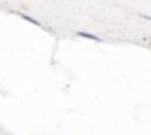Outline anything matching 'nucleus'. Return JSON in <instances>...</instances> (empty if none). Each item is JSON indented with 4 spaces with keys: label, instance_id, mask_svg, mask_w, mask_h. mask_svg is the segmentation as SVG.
Masks as SVG:
<instances>
[{
    "label": "nucleus",
    "instance_id": "2",
    "mask_svg": "<svg viewBox=\"0 0 151 135\" xmlns=\"http://www.w3.org/2000/svg\"><path fill=\"white\" fill-rule=\"evenodd\" d=\"M19 16H21V18H25V19H27V21H30V23H34V25H40V23H39L37 19H34V18H30V16H27V14H19Z\"/></svg>",
    "mask_w": 151,
    "mask_h": 135
},
{
    "label": "nucleus",
    "instance_id": "3",
    "mask_svg": "<svg viewBox=\"0 0 151 135\" xmlns=\"http://www.w3.org/2000/svg\"><path fill=\"white\" fill-rule=\"evenodd\" d=\"M141 18H144V19H150V21H151V16H146V14H141Z\"/></svg>",
    "mask_w": 151,
    "mask_h": 135
},
{
    "label": "nucleus",
    "instance_id": "1",
    "mask_svg": "<svg viewBox=\"0 0 151 135\" xmlns=\"http://www.w3.org/2000/svg\"><path fill=\"white\" fill-rule=\"evenodd\" d=\"M79 37H84V39H90V40H97V42H100V37H97V35L93 34H88V32H77Z\"/></svg>",
    "mask_w": 151,
    "mask_h": 135
}]
</instances>
